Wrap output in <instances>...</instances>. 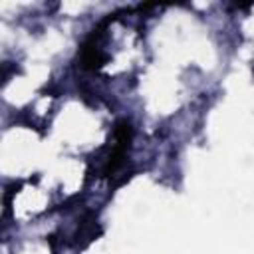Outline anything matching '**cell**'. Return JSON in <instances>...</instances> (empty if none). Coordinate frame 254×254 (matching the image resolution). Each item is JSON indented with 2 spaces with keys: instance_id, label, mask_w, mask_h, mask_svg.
<instances>
[{
  "instance_id": "obj_1",
  "label": "cell",
  "mask_w": 254,
  "mask_h": 254,
  "mask_svg": "<svg viewBox=\"0 0 254 254\" xmlns=\"http://www.w3.org/2000/svg\"><path fill=\"white\" fill-rule=\"evenodd\" d=\"M129 143H131V125L127 121H119L117 129H115V145H113V151L109 153L107 167H105L107 175H115L119 171V167L123 165V159L129 151Z\"/></svg>"
}]
</instances>
